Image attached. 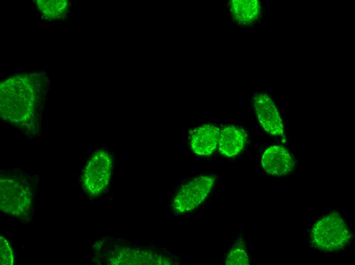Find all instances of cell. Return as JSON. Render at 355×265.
I'll return each mask as SVG.
<instances>
[{"label":"cell","instance_id":"obj_13","mask_svg":"<svg viewBox=\"0 0 355 265\" xmlns=\"http://www.w3.org/2000/svg\"><path fill=\"white\" fill-rule=\"evenodd\" d=\"M1 264L12 265L14 262V255L12 248L4 236H0Z\"/></svg>","mask_w":355,"mask_h":265},{"label":"cell","instance_id":"obj_1","mask_svg":"<svg viewBox=\"0 0 355 265\" xmlns=\"http://www.w3.org/2000/svg\"><path fill=\"white\" fill-rule=\"evenodd\" d=\"M45 85L46 80L35 74H18L3 81L0 89L1 117L27 132H35Z\"/></svg>","mask_w":355,"mask_h":265},{"label":"cell","instance_id":"obj_9","mask_svg":"<svg viewBox=\"0 0 355 265\" xmlns=\"http://www.w3.org/2000/svg\"><path fill=\"white\" fill-rule=\"evenodd\" d=\"M246 139L247 135L242 128L234 125L224 126L220 130L219 151L225 156L234 157L242 150Z\"/></svg>","mask_w":355,"mask_h":265},{"label":"cell","instance_id":"obj_11","mask_svg":"<svg viewBox=\"0 0 355 265\" xmlns=\"http://www.w3.org/2000/svg\"><path fill=\"white\" fill-rule=\"evenodd\" d=\"M36 4L42 16L48 20L64 17L69 8V3L66 0H39L37 1Z\"/></svg>","mask_w":355,"mask_h":265},{"label":"cell","instance_id":"obj_7","mask_svg":"<svg viewBox=\"0 0 355 265\" xmlns=\"http://www.w3.org/2000/svg\"><path fill=\"white\" fill-rule=\"evenodd\" d=\"M262 166L267 173L276 176L289 173L294 167V161L289 151L284 146L272 145L264 152Z\"/></svg>","mask_w":355,"mask_h":265},{"label":"cell","instance_id":"obj_6","mask_svg":"<svg viewBox=\"0 0 355 265\" xmlns=\"http://www.w3.org/2000/svg\"><path fill=\"white\" fill-rule=\"evenodd\" d=\"M253 106L258 121L262 127L273 136H282L284 126L275 103L265 93H261L254 97Z\"/></svg>","mask_w":355,"mask_h":265},{"label":"cell","instance_id":"obj_5","mask_svg":"<svg viewBox=\"0 0 355 265\" xmlns=\"http://www.w3.org/2000/svg\"><path fill=\"white\" fill-rule=\"evenodd\" d=\"M215 179L210 175L195 177L182 186L172 203L173 210L179 214L193 210L201 204L210 193Z\"/></svg>","mask_w":355,"mask_h":265},{"label":"cell","instance_id":"obj_12","mask_svg":"<svg viewBox=\"0 0 355 265\" xmlns=\"http://www.w3.org/2000/svg\"><path fill=\"white\" fill-rule=\"evenodd\" d=\"M225 264L230 265L248 264L249 259L246 251L242 247H234L226 257Z\"/></svg>","mask_w":355,"mask_h":265},{"label":"cell","instance_id":"obj_8","mask_svg":"<svg viewBox=\"0 0 355 265\" xmlns=\"http://www.w3.org/2000/svg\"><path fill=\"white\" fill-rule=\"evenodd\" d=\"M220 129L211 124L203 125L192 132L190 146L193 151L200 156L212 154L218 145Z\"/></svg>","mask_w":355,"mask_h":265},{"label":"cell","instance_id":"obj_4","mask_svg":"<svg viewBox=\"0 0 355 265\" xmlns=\"http://www.w3.org/2000/svg\"><path fill=\"white\" fill-rule=\"evenodd\" d=\"M112 159L106 151L99 150L89 158L83 170L82 183L86 192L91 196L101 193L109 184Z\"/></svg>","mask_w":355,"mask_h":265},{"label":"cell","instance_id":"obj_3","mask_svg":"<svg viewBox=\"0 0 355 265\" xmlns=\"http://www.w3.org/2000/svg\"><path fill=\"white\" fill-rule=\"evenodd\" d=\"M0 207L3 212L22 218L30 211L32 199L28 187L17 178H1Z\"/></svg>","mask_w":355,"mask_h":265},{"label":"cell","instance_id":"obj_10","mask_svg":"<svg viewBox=\"0 0 355 265\" xmlns=\"http://www.w3.org/2000/svg\"><path fill=\"white\" fill-rule=\"evenodd\" d=\"M230 4L233 18L239 25L253 23L260 14L261 5L259 1L233 0Z\"/></svg>","mask_w":355,"mask_h":265},{"label":"cell","instance_id":"obj_2","mask_svg":"<svg viewBox=\"0 0 355 265\" xmlns=\"http://www.w3.org/2000/svg\"><path fill=\"white\" fill-rule=\"evenodd\" d=\"M348 228L337 213L331 214L318 221L311 230L313 244L318 248L327 251L338 250L349 241Z\"/></svg>","mask_w":355,"mask_h":265}]
</instances>
